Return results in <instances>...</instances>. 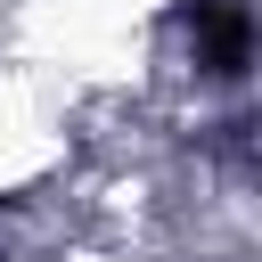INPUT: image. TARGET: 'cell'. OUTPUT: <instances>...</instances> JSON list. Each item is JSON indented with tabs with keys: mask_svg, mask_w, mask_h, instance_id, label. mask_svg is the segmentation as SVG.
I'll return each mask as SVG.
<instances>
[{
	"mask_svg": "<svg viewBox=\"0 0 262 262\" xmlns=\"http://www.w3.org/2000/svg\"><path fill=\"white\" fill-rule=\"evenodd\" d=\"M196 33H205L213 74H237V66H246V8H237V0H205V8H196Z\"/></svg>",
	"mask_w": 262,
	"mask_h": 262,
	"instance_id": "cell-1",
	"label": "cell"
}]
</instances>
